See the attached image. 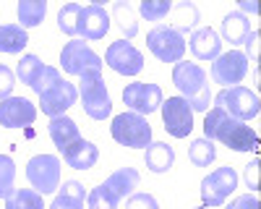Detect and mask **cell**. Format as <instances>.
I'll return each instance as SVG.
<instances>
[{
	"mask_svg": "<svg viewBox=\"0 0 261 209\" xmlns=\"http://www.w3.org/2000/svg\"><path fill=\"white\" fill-rule=\"evenodd\" d=\"M204 139L220 141L232 152H251V149L258 146V134L251 128V125H246L243 120H235L232 115H227L222 108L206 110Z\"/></svg>",
	"mask_w": 261,
	"mask_h": 209,
	"instance_id": "cell-1",
	"label": "cell"
},
{
	"mask_svg": "<svg viewBox=\"0 0 261 209\" xmlns=\"http://www.w3.org/2000/svg\"><path fill=\"white\" fill-rule=\"evenodd\" d=\"M172 84L180 89V97L191 104L193 113H206L209 110V76L201 66L196 63H175L172 68Z\"/></svg>",
	"mask_w": 261,
	"mask_h": 209,
	"instance_id": "cell-2",
	"label": "cell"
},
{
	"mask_svg": "<svg viewBox=\"0 0 261 209\" xmlns=\"http://www.w3.org/2000/svg\"><path fill=\"white\" fill-rule=\"evenodd\" d=\"M110 134L118 144L130 146V149H146L151 144V125L146 123L144 115L136 113H120L113 118Z\"/></svg>",
	"mask_w": 261,
	"mask_h": 209,
	"instance_id": "cell-3",
	"label": "cell"
},
{
	"mask_svg": "<svg viewBox=\"0 0 261 209\" xmlns=\"http://www.w3.org/2000/svg\"><path fill=\"white\" fill-rule=\"evenodd\" d=\"M79 94H81L84 113L89 115V118L105 120L107 115L113 113V99H110V94H107L102 73H86V76H81Z\"/></svg>",
	"mask_w": 261,
	"mask_h": 209,
	"instance_id": "cell-4",
	"label": "cell"
},
{
	"mask_svg": "<svg viewBox=\"0 0 261 209\" xmlns=\"http://www.w3.org/2000/svg\"><path fill=\"white\" fill-rule=\"evenodd\" d=\"M214 108H222L235 120L246 123V120H253L261 113V102H258V94L246 89V87H230V89H222L214 97Z\"/></svg>",
	"mask_w": 261,
	"mask_h": 209,
	"instance_id": "cell-5",
	"label": "cell"
},
{
	"mask_svg": "<svg viewBox=\"0 0 261 209\" xmlns=\"http://www.w3.org/2000/svg\"><path fill=\"white\" fill-rule=\"evenodd\" d=\"M146 47L162 63H180L183 55H186V39H183L180 32H175L172 27L157 24L146 34Z\"/></svg>",
	"mask_w": 261,
	"mask_h": 209,
	"instance_id": "cell-6",
	"label": "cell"
},
{
	"mask_svg": "<svg viewBox=\"0 0 261 209\" xmlns=\"http://www.w3.org/2000/svg\"><path fill=\"white\" fill-rule=\"evenodd\" d=\"M60 63H63V71L71 76L102 73V58L84 39H71L60 53Z\"/></svg>",
	"mask_w": 261,
	"mask_h": 209,
	"instance_id": "cell-7",
	"label": "cell"
},
{
	"mask_svg": "<svg viewBox=\"0 0 261 209\" xmlns=\"http://www.w3.org/2000/svg\"><path fill=\"white\" fill-rule=\"evenodd\" d=\"M27 178L37 194H55L60 188V160L55 154H37L27 162Z\"/></svg>",
	"mask_w": 261,
	"mask_h": 209,
	"instance_id": "cell-8",
	"label": "cell"
},
{
	"mask_svg": "<svg viewBox=\"0 0 261 209\" xmlns=\"http://www.w3.org/2000/svg\"><path fill=\"white\" fill-rule=\"evenodd\" d=\"M123 102L130 113L136 115H151L162 108V89L157 84H144V81H134L123 89Z\"/></svg>",
	"mask_w": 261,
	"mask_h": 209,
	"instance_id": "cell-9",
	"label": "cell"
},
{
	"mask_svg": "<svg viewBox=\"0 0 261 209\" xmlns=\"http://www.w3.org/2000/svg\"><path fill=\"white\" fill-rule=\"evenodd\" d=\"M238 188V173L232 167H217L214 173H209L201 180V201L204 206H220L225 199Z\"/></svg>",
	"mask_w": 261,
	"mask_h": 209,
	"instance_id": "cell-10",
	"label": "cell"
},
{
	"mask_svg": "<svg viewBox=\"0 0 261 209\" xmlns=\"http://www.w3.org/2000/svg\"><path fill=\"white\" fill-rule=\"evenodd\" d=\"M248 73V58L241 50H230V53H220V58H214L212 63V79L217 84H222L225 89L238 87Z\"/></svg>",
	"mask_w": 261,
	"mask_h": 209,
	"instance_id": "cell-11",
	"label": "cell"
},
{
	"mask_svg": "<svg viewBox=\"0 0 261 209\" xmlns=\"http://www.w3.org/2000/svg\"><path fill=\"white\" fill-rule=\"evenodd\" d=\"M162 120H165V131L175 139H186L193 131V110L183 97H167L162 102Z\"/></svg>",
	"mask_w": 261,
	"mask_h": 209,
	"instance_id": "cell-12",
	"label": "cell"
},
{
	"mask_svg": "<svg viewBox=\"0 0 261 209\" xmlns=\"http://www.w3.org/2000/svg\"><path fill=\"white\" fill-rule=\"evenodd\" d=\"M105 63H107V66H110L115 73H120V76H136V73H141V68H144V55H141L134 45H130V42L118 39V42H113V45L107 47Z\"/></svg>",
	"mask_w": 261,
	"mask_h": 209,
	"instance_id": "cell-13",
	"label": "cell"
},
{
	"mask_svg": "<svg viewBox=\"0 0 261 209\" xmlns=\"http://www.w3.org/2000/svg\"><path fill=\"white\" fill-rule=\"evenodd\" d=\"M76 99H79V89L73 87L71 81H65V79L55 81L50 89H45V92L39 94L42 113L50 115V118H60L68 108H73Z\"/></svg>",
	"mask_w": 261,
	"mask_h": 209,
	"instance_id": "cell-14",
	"label": "cell"
},
{
	"mask_svg": "<svg viewBox=\"0 0 261 209\" xmlns=\"http://www.w3.org/2000/svg\"><path fill=\"white\" fill-rule=\"evenodd\" d=\"M37 120V108L27 97H8L0 102V125L6 128H21Z\"/></svg>",
	"mask_w": 261,
	"mask_h": 209,
	"instance_id": "cell-15",
	"label": "cell"
},
{
	"mask_svg": "<svg viewBox=\"0 0 261 209\" xmlns=\"http://www.w3.org/2000/svg\"><path fill=\"white\" fill-rule=\"evenodd\" d=\"M107 32H110V13H107L99 3H92L81 11V24H79V34L84 39H102Z\"/></svg>",
	"mask_w": 261,
	"mask_h": 209,
	"instance_id": "cell-16",
	"label": "cell"
},
{
	"mask_svg": "<svg viewBox=\"0 0 261 209\" xmlns=\"http://www.w3.org/2000/svg\"><path fill=\"white\" fill-rule=\"evenodd\" d=\"M188 45H191L193 58H199V60H214V58H220L222 39H220V34H217L212 27H204V29L191 34Z\"/></svg>",
	"mask_w": 261,
	"mask_h": 209,
	"instance_id": "cell-17",
	"label": "cell"
},
{
	"mask_svg": "<svg viewBox=\"0 0 261 209\" xmlns=\"http://www.w3.org/2000/svg\"><path fill=\"white\" fill-rule=\"evenodd\" d=\"M63 160L68 162L73 170H89V167H94L97 160H99V149L92 141L79 139L76 144H71L68 149L63 152Z\"/></svg>",
	"mask_w": 261,
	"mask_h": 209,
	"instance_id": "cell-18",
	"label": "cell"
},
{
	"mask_svg": "<svg viewBox=\"0 0 261 209\" xmlns=\"http://www.w3.org/2000/svg\"><path fill=\"white\" fill-rule=\"evenodd\" d=\"M47 131H50V139H53V144H55L58 149H60V154H63L65 149H68L71 144H76V141L81 139L76 120L65 118V115H60V118H50Z\"/></svg>",
	"mask_w": 261,
	"mask_h": 209,
	"instance_id": "cell-19",
	"label": "cell"
},
{
	"mask_svg": "<svg viewBox=\"0 0 261 209\" xmlns=\"http://www.w3.org/2000/svg\"><path fill=\"white\" fill-rule=\"evenodd\" d=\"M144 162L151 173H167L172 165H175V149L165 141H151L146 146V154H144Z\"/></svg>",
	"mask_w": 261,
	"mask_h": 209,
	"instance_id": "cell-20",
	"label": "cell"
},
{
	"mask_svg": "<svg viewBox=\"0 0 261 209\" xmlns=\"http://www.w3.org/2000/svg\"><path fill=\"white\" fill-rule=\"evenodd\" d=\"M86 191L79 180H65L63 188H58V196L50 204V209H84Z\"/></svg>",
	"mask_w": 261,
	"mask_h": 209,
	"instance_id": "cell-21",
	"label": "cell"
},
{
	"mask_svg": "<svg viewBox=\"0 0 261 209\" xmlns=\"http://www.w3.org/2000/svg\"><path fill=\"white\" fill-rule=\"evenodd\" d=\"M248 34H251V24H248V18L243 13L232 11L222 18V37L230 42V45H243Z\"/></svg>",
	"mask_w": 261,
	"mask_h": 209,
	"instance_id": "cell-22",
	"label": "cell"
},
{
	"mask_svg": "<svg viewBox=\"0 0 261 209\" xmlns=\"http://www.w3.org/2000/svg\"><path fill=\"white\" fill-rule=\"evenodd\" d=\"M105 183L110 186L120 199H125L130 194H136V188L141 183V175H139V170H134V167H120V170H115Z\"/></svg>",
	"mask_w": 261,
	"mask_h": 209,
	"instance_id": "cell-23",
	"label": "cell"
},
{
	"mask_svg": "<svg viewBox=\"0 0 261 209\" xmlns=\"http://www.w3.org/2000/svg\"><path fill=\"white\" fill-rule=\"evenodd\" d=\"M29 45L27 29H21V24H3L0 27V53L16 55Z\"/></svg>",
	"mask_w": 261,
	"mask_h": 209,
	"instance_id": "cell-24",
	"label": "cell"
},
{
	"mask_svg": "<svg viewBox=\"0 0 261 209\" xmlns=\"http://www.w3.org/2000/svg\"><path fill=\"white\" fill-rule=\"evenodd\" d=\"M18 21H21V29H32V27H39L47 16V3L45 0H21L18 8Z\"/></svg>",
	"mask_w": 261,
	"mask_h": 209,
	"instance_id": "cell-25",
	"label": "cell"
},
{
	"mask_svg": "<svg viewBox=\"0 0 261 209\" xmlns=\"http://www.w3.org/2000/svg\"><path fill=\"white\" fill-rule=\"evenodd\" d=\"M113 18L118 21V29L123 32V37L125 39H130V37H136V32H139V21H136V11L130 8L128 3H115L113 6Z\"/></svg>",
	"mask_w": 261,
	"mask_h": 209,
	"instance_id": "cell-26",
	"label": "cell"
},
{
	"mask_svg": "<svg viewBox=\"0 0 261 209\" xmlns=\"http://www.w3.org/2000/svg\"><path fill=\"white\" fill-rule=\"evenodd\" d=\"M6 209H45V201H42V194L32 188H16L6 199Z\"/></svg>",
	"mask_w": 261,
	"mask_h": 209,
	"instance_id": "cell-27",
	"label": "cell"
},
{
	"mask_svg": "<svg viewBox=\"0 0 261 209\" xmlns=\"http://www.w3.org/2000/svg\"><path fill=\"white\" fill-rule=\"evenodd\" d=\"M217 157V149H214V141L209 139H193L191 146H188V160L196 165V167H209Z\"/></svg>",
	"mask_w": 261,
	"mask_h": 209,
	"instance_id": "cell-28",
	"label": "cell"
},
{
	"mask_svg": "<svg viewBox=\"0 0 261 209\" xmlns=\"http://www.w3.org/2000/svg\"><path fill=\"white\" fill-rule=\"evenodd\" d=\"M81 11H84V6H79V3H68V6H63V8H60V13H58V27H60L63 34L79 37Z\"/></svg>",
	"mask_w": 261,
	"mask_h": 209,
	"instance_id": "cell-29",
	"label": "cell"
},
{
	"mask_svg": "<svg viewBox=\"0 0 261 209\" xmlns=\"http://www.w3.org/2000/svg\"><path fill=\"white\" fill-rule=\"evenodd\" d=\"M86 204H89V209H118L120 196L107 183H99L92 194H86Z\"/></svg>",
	"mask_w": 261,
	"mask_h": 209,
	"instance_id": "cell-30",
	"label": "cell"
},
{
	"mask_svg": "<svg viewBox=\"0 0 261 209\" xmlns=\"http://www.w3.org/2000/svg\"><path fill=\"white\" fill-rule=\"evenodd\" d=\"M42 71H45V63H42L37 55H24L18 60V79H21V84H27V87H34V84L39 81V76H42Z\"/></svg>",
	"mask_w": 261,
	"mask_h": 209,
	"instance_id": "cell-31",
	"label": "cell"
},
{
	"mask_svg": "<svg viewBox=\"0 0 261 209\" xmlns=\"http://www.w3.org/2000/svg\"><path fill=\"white\" fill-rule=\"evenodd\" d=\"M13 180H16V162L8 154H0V199H8L16 191Z\"/></svg>",
	"mask_w": 261,
	"mask_h": 209,
	"instance_id": "cell-32",
	"label": "cell"
},
{
	"mask_svg": "<svg viewBox=\"0 0 261 209\" xmlns=\"http://www.w3.org/2000/svg\"><path fill=\"white\" fill-rule=\"evenodd\" d=\"M172 11H175V13H180V18L175 21V27H172V29H175V32H188L193 24H196V21H199V8H196L193 3H178V6H172Z\"/></svg>",
	"mask_w": 261,
	"mask_h": 209,
	"instance_id": "cell-33",
	"label": "cell"
},
{
	"mask_svg": "<svg viewBox=\"0 0 261 209\" xmlns=\"http://www.w3.org/2000/svg\"><path fill=\"white\" fill-rule=\"evenodd\" d=\"M139 11L146 21H162L172 11V3L170 0H144V3L139 6Z\"/></svg>",
	"mask_w": 261,
	"mask_h": 209,
	"instance_id": "cell-34",
	"label": "cell"
},
{
	"mask_svg": "<svg viewBox=\"0 0 261 209\" xmlns=\"http://www.w3.org/2000/svg\"><path fill=\"white\" fill-rule=\"evenodd\" d=\"M125 209H160V204L151 194H130L125 201Z\"/></svg>",
	"mask_w": 261,
	"mask_h": 209,
	"instance_id": "cell-35",
	"label": "cell"
},
{
	"mask_svg": "<svg viewBox=\"0 0 261 209\" xmlns=\"http://www.w3.org/2000/svg\"><path fill=\"white\" fill-rule=\"evenodd\" d=\"M60 79H63V76H60V71H58V68H53V66H45V71H42L39 81L34 84L32 89H34L37 94H42V92H45V89H50V87H53L55 81H60Z\"/></svg>",
	"mask_w": 261,
	"mask_h": 209,
	"instance_id": "cell-36",
	"label": "cell"
},
{
	"mask_svg": "<svg viewBox=\"0 0 261 209\" xmlns=\"http://www.w3.org/2000/svg\"><path fill=\"white\" fill-rule=\"evenodd\" d=\"M13 87H16V76H13V71H11L8 66H0V102L11 97Z\"/></svg>",
	"mask_w": 261,
	"mask_h": 209,
	"instance_id": "cell-37",
	"label": "cell"
},
{
	"mask_svg": "<svg viewBox=\"0 0 261 209\" xmlns=\"http://www.w3.org/2000/svg\"><path fill=\"white\" fill-rule=\"evenodd\" d=\"M227 209H258V196L256 194H246V196H238Z\"/></svg>",
	"mask_w": 261,
	"mask_h": 209,
	"instance_id": "cell-38",
	"label": "cell"
},
{
	"mask_svg": "<svg viewBox=\"0 0 261 209\" xmlns=\"http://www.w3.org/2000/svg\"><path fill=\"white\" fill-rule=\"evenodd\" d=\"M246 183H248L251 191H256V188H258V157L251 165H246Z\"/></svg>",
	"mask_w": 261,
	"mask_h": 209,
	"instance_id": "cell-39",
	"label": "cell"
},
{
	"mask_svg": "<svg viewBox=\"0 0 261 209\" xmlns=\"http://www.w3.org/2000/svg\"><path fill=\"white\" fill-rule=\"evenodd\" d=\"M258 37H261V32L256 29V32H251L248 37H246V47H248V55L253 58V60H258ZM246 55V58H248Z\"/></svg>",
	"mask_w": 261,
	"mask_h": 209,
	"instance_id": "cell-40",
	"label": "cell"
},
{
	"mask_svg": "<svg viewBox=\"0 0 261 209\" xmlns=\"http://www.w3.org/2000/svg\"><path fill=\"white\" fill-rule=\"evenodd\" d=\"M241 8H243V11H251V13H256V11H258V6H256V3H251V0H243Z\"/></svg>",
	"mask_w": 261,
	"mask_h": 209,
	"instance_id": "cell-41",
	"label": "cell"
},
{
	"mask_svg": "<svg viewBox=\"0 0 261 209\" xmlns=\"http://www.w3.org/2000/svg\"><path fill=\"white\" fill-rule=\"evenodd\" d=\"M199 209H206V206H199Z\"/></svg>",
	"mask_w": 261,
	"mask_h": 209,
	"instance_id": "cell-42",
	"label": "cell"
}]
</instances>
